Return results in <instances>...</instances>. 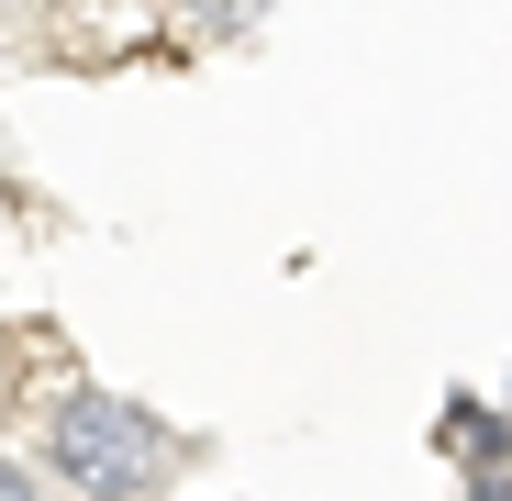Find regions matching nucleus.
<instances>
[{
	"instance_id": "obj_1",
	"label": "nucleus",
	"mask_w": 512,
	"mask_h": 501,
	"mask_svg": "<svg viewBox=\"0 0 512 501\" xmlns=\"http://www.w3.org/2000/svg\"><path fill=\"white\" fill-rule=\"evenodd\" d=\"M45 468L78 490V501H156V479L179 468L167 424L123 390H56L45 401Z\"/></svg>"
},
{
	"instance_id": "obj_2",
	"label": "nucleus",
	"mask_w": 512,
	"mask_h": 501,
	"mask_svg": "<svg viewBox=\"0 0 512 501\" xmlns=\"http://www.w3.org/2000/svg\"><path fill=\"white\" fill-rule=\"evenodd\" d=\"M0 501H56V490H45V479H34V468H23L12 446H0Z\"/></svg>"
}]
</instances>
